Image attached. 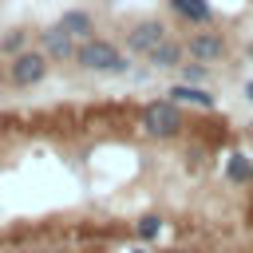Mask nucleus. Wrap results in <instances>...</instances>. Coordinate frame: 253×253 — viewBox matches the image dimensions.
<instances>
[{
    "instance_id": "1",
    "label": "nucleus",
    "mask_w": 253,
    "mask_h": 253,
    "mask_svg": "<svg viewBox=\"0 0 253 253\" xmlns=\"http://www.w3.org/2000/svg\"><path fill=\"white\" fill-rule=\"evenodd\" d=\"M75 67L87 71V75H126L130 71V55L107 40V36H91L75 47Z\"/></svg>"
},
{
    "instance_id": "2",
    "label": "nucleus",
    "mask_w": 253,
    "mask_h": 253,
    "mask_svg": "<svg viewBox=\"0 0 253 253\" xmlns=\"http://www.w3.org/2000/svg\"><path fill=\"white\" fill-rule=\"evenodd\" d=\"M138 126H142L146 138L170 142V138L186 134V107H178L174 99H150L138 111Z\"/></svg>"
},
{
    "instance_id": "3",
    "label": "nucleus",
    "mask_w": 253,
    "mask_h": 253,
    "mask_svg": "<svg viewBox=\"0 0 253 253\" xmlns=\"http://www.w3.org/2000/svg\"><path fill=\"white\" fill-rule=\"evenodd\" d=\"M4 67H8V87L28 91V87H36V83H43V79H47L51 59H47L40 47H24V51H16Z\"/></svg>"
},
{
    "instance_id": "4",
    "label": "nucleus",
    "mask_w": 253,
    "mask_h": 253,
    "mask_svg": "<svg viewBox=\"0 0 253 253\" xmlns=\"http://www.w3.org/2000/svg\"><path fill=\"white\" fill-rule=\"evenodd\" d=\"M182 43H186V55H190V59H198V63H206V67H210V63L229 59V51H233V47H229V36H225V32H213V28L190 32Z\"/></svg>"
},
{
    "instance_id": "5",
    "label": "nucleus",
    "mask_w": 253,
    "mask_h": 253,
    "mask_svg": "<svg viewBox=\"0 0 253 253\" xmlns=\"http://www.w3.org/2000/svg\"><path fill=\"white\" fill-rule=\"evenodd\" d=\"M170 36V28L162 24V20H154V16H146V20H134L130 28H126V55H138V59H146L162 40Z\"/></svg>"
},
{
    "instance_id": "6",
    "label": "nucleus",
    "mask_w": 253,
    "mask_h": 253,
    "mask_svg": "<svg viewBox=\"0 0 253 253\" xmlns=\"http://www.w3.org/2000/svg\"><path fill=\"white\" fill-rule=\"evenodd\" d=\"M36 47H40L51 63H75V47H79V40H71L59 24H51V28H40V32H36Z\"/></svg>"
},
{
    "instance_id": "7",
    "label": "nucleus",
    "mask_w": 253,
    "mask_h": 253,
    "mask_svg": "<svg viewBox=\"0 0 253 253\" xmlns=\"http://www.w3.org/2000/svg\"><path fill=\"white\" fill-rule=\"evenodd\" d=\"M166 8L182 24H190V28H213V20H217V12H213L210 0H166Z\"/></svg>"
},
{
    "instance_id": "8",
    "label": "nucleus",
    "mask_w": 253,
    "mask_h": 253,
    "mask_svg": "<svg viewBox=\"0 0 253 253\" xmlns=\"http://www.w3.org/2000/svg\"><path fill=\"white\" fill-rule=\"evenodd\" d=\"M166 99H174L178 107H194V111H217V99H213L206 87H198V83H182V79L166 91Z\"/></svg>"
},
{
    "instance_id": "9",
    "label": "nucleus",
    "mask_w": 253,
    "mask_h": 253,
    "mask_svg": "<svg viewBox=\"0 0 253 253\" xmlns=\"http://www.w3.org/2000/svg\"><path fill=\"white\" fill-rule=\"evenodd\" d=\"M146 63H150L154 71H178V67L186 63V43L174 40V36H166V40L146 55Z\"/></svg>"
},
{
    "instance_id": "10",
    "label": "nucleus",
    "mask_w": 253,
    "mask_h": 253,
    "mask_svg": "<svg viewBox=\"0 0 253 253\" xmlns=\"http://www.w3.org/2000/svg\"><path fill=\"white\" fill-rule=\"evenodd\" d=\"M55 24H59V28H63L71 40H79V43L95 36V16H91L87 8H67V12H63Z\"/></svg>"
},
{
    "instance_id": "11",
    "label": "nucleus",
    "mask_w": 253,
    "mask_h": 253,
    "mask_svg": "<svg viewBox=\"0 0 253 253\" xmlns=\"http://www.w3.org/2000/svg\"><path fill=\"white\" fill-rule=\"evenodd\" d=\"M225 182H229V186H253V154L233 150V154L225 158Z\"/></svg>"
},
{
    "instance_id": "12",
    "label": "nucleus",
    "mask_w": 253,
    "mask_h": 253,
    "mask_svg": "<svg viewBox=\"0 0 253 253\" xmlns=\"http://www.w3.org/2000/svg\"><path fill=\"white\" fill-rule=\"evenodd\" d=\"M28 40H32V32H28V28H8V32L0 36V59H12L16 51H24V47H28Z\"/></svg>"
},
{
    "instance_id": "13",
    "label": "nucleus",
    "mask_w": 253,
    "mask_h": 253,
    "mask_svg": "<svg viewBox=\"0 0 253 253\" xmlns=\"http://www.w3.org/2000/svg\"><path fill=\"white\" fill-rule=\"evenodd\" d=\"M162 229H166L162 213H142V217L134 221V237H138V241H146V245H150V241H158V233H162Z\"/></svg>"
},
{
    "instance_id": "14",
    "label": "nucleus",
    "mask_w": 253,
    "mask_h": 253,
    "mask_svg": "<svg viewBox=\"0 0 253 253\" xmlns=\"http://www.w3.org/2000/svg\"><path fill=\"white\" fill-rule=\"evenodd\" d=\"M178 75H182V83H198V87H202V83H206V75H210V67L194 59V63H182V67H178Z\"/></svg>"
},
{
    "instance_id": "15",
    "label": "nucleus",
    "mask_w": 253,
    "mask_h": 253,
    "mask_svg": "<svg viewBox=\"0 0 253 253\" xmlns=\"http://www.w3.org/2000/svg\"><path fill=\"white\" fill-rule=\"evenodd\" d=\"M241 95H245V99L253 103V79H245V87H241Z\"/></svg>"
},
{
    "instance_id": "16",
    "label": "nucleus",
    "mask_w": 253,
    "mask_h": 253,
    "mask_svg": "<svg viewBox=\"0 0 253 253\" xmlns=\"http://www.w3.org/2000/svg\"><path fill=\"white\" fill-rule=\"evenodd\" d=\"M0 87H8V67L0 63Z\"/></svg>"
},
{
    "instance_id": "17",
    "label": "nucleus",
    "mask_w": 253,
    "mask_h": 253,
    "mask_svg": "<svg viewBox=\"0 0 253 253\" xmlns=\"http://www.w3.org/2000/svg\"><path fill=\"white\" fill-rule=\"evenodd\" d=\"M126 253H150V249H146V245H134V249H126Z\"/></svg>"
},
{
    "instance_id": "18",
    "label": "nucleus",
    "mask_w": 253,
    "mask_h": 253,
    "mask_svg": "<svg viewBox=\"0 0 253 253\" xmlns=\"http://www.w3.org/2000/svg\"><path fill=\"white\" fill-rule=\"evenodd\" d=\"M245 55H249V59H253V43H249V47H245Z\"/></svg>"
},
{
    "instance_id": "19",
    "label": "nucleus",
    "mask_w": 253,
    "mask_h": 253,
    "mask_svg": "<svg viewBox=\"0 0 253 253\" xmlns=\"http://www.w3.org/2000/svg\"><path fill=\"white\" fill-rule=\"evenodd\" d=\"M55 253H71V249H55Z\"/></svg>"
},
{
    "instance_id": "20",
    "label": "nucleus",
    "mask_w": 253,
    "mask_h": 253,
    "mask_svg": "<svg viewBox=\"0 0 253 253\" xmlns=\"http://www.w3.org/2000/svg\"><path fill=\"white\" fill-rule=\"evenodd\" d=\"M249 138H253V123H249Z\"/></svg>"
}]
</instances>
